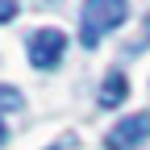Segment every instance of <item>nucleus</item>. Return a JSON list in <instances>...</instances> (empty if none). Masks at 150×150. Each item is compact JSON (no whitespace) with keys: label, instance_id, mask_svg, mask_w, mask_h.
Masks as SVG:
<instances>
[{"label":"nucleus","instance_id":"1","mask_svg":"<svg viewBox=\"0 0 150 150\" xmlns=\"http://www.w3.org/2000/svg\"><path fill=\"white\" fill-rule=\"evenodd\" d=\"M129 21V0H83L79 8V42L88 50L100 46V38Z\"/></svg>","mask_w":150,"mask_h":150},{"label":"nucleus","instance_id":"2","mask_svg":"<svg viewBox=\"0 0 150 150\" xmlns=\"http://www.w3.org/2000/svg\"><path fill=\"white\" fill-rule=\"evenodd\" d=\"M63 50H67V33L63 29H33L29 38H25V54H29V63L38 67V71H54L63 63Z\"/></svg>","mask_w":150,"mask_h":150},{"label":"nucleus","instance_id":"3","mask_svg":"<svg viewBox=\"0 0 150 150\" xmlns=\"http://www.w3.org/2000/svg\"><path fill=\"white\" fill-rule=\"evenodd\" d=\"M146 138H150V112H134V117H125L108 129L104 146L108 150H138Z\"/></svg>","mask_w":150,"mask_h":150},{"label":"nucleus","instance_id":"4","mask_svg":"<svg viewBox=\"0 0 150 150\" xmlns=\"http://www.w3.org/2000/svg\"><path fill=\"white\" fill-rule=\"evenodd\" d=\"M125 96H129V79H125L121 71H108L104 83H100V92H96V104L100 108H117Z\"/></svg>","mask_w":150,"mask_h":150},{"label":"nucleus","instance_id":"5","mask_svg":"<svg viewBox=\"0 0 150 150\" xmlns=\"http://www.w3.org/2000/svg\"><path fill=\"white\" fill-rule=\"evenodd\" d=\"M25 104V96L17 88H8V83H0V112H8V108H21Z\"/></svg>","mask_w":150,"mask_h":150},{"label":"nucleus","instance_id":"6","mask_svg":"<svg viewBox=\"0 0 150 150\" xmlns=\"http://www.w3.org/2000/svg\"><path fill=\"white\" fill-rule=\"evenodd\" d=\"M17 0H0V25H8V21H17Z\"/></svg>","mask_w":150,"mask_h":150},{"label":"nucleus","instance_id":"7","mask_svg":"<svg viewBox=\"0 0 150 150\" xmlns=\"http://www.w3.org/2000/svg\"><path fill=\"white\" fill-rule=\"evenodd\" d=\"M142 46H150V13H146V25H142V38H138L134 50H142Z\"/></svg>","mask_w":150,"mask_h":150},{"label":"nucleus","instance_id":"8","mask_svg":"<svg viewBox=\"0 0 150 150\" xmlns=\"http://www.w3.org/2000/svg\"><path fill=\"white\" fill-rule=\"evenodd\" d=\"M4 138H8V129H4V121H0V146H4Z\"/></svg>","mask_w":150,"mask_h":150}]
</instances>
